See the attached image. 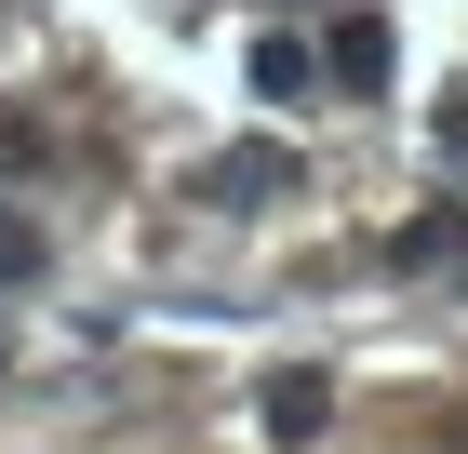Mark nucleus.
Instances as JSON below:
<instances>
[{
    "instance_id": "nucleus-4",
    "label": "nucleus",
    "mask_w": 468,
    "mask_h": 454,
    "mask_svg": "<svg viewBox=\"0 0 468 454\" xmlns=\"http://www.w3.org/2000/svg\"><path fill=\"white\" fill-rule=\"evenodd\" d=\"M254 415H268V441H282V454H308V441H322V415H335V387H322V375H268V387H254Z\"/></svg>"
},
{
    "instance_id": "nucleus-5",
    "label": "nucleus",
    "mask_w": 468,
    "mask_h": 454,
    "mask_svg": "<svg viewBox=\"0 0 468 454\" xmlns=\"http://www.w3.org/2000/svg\"><path fill=\"white\" fill-rule=\"evenodd\" d=\"M308 80H322V54H308V40H282V27L254 40V94H268V107H308Z\"/></svg>"
},
{
    "instance_id": "nucleus-1",
    "label": "nucleus",
    "mask_w": 468,
    "mask_h": 454,
    "mask_svg": "<svg viewBox=\"0 0 468 454\" xmlns=\"http://www.w3.org/2000/svg\"><path fill=\"white\" fill-rule=\"evenodd\" d=\"M388 68H401V27H388V14H375V0H361V14H335V40H322V80H335V94H388Z\"/></svg>"
},
{
    "instance_id": "nucleus-6",
    "label": "nucleus",
    "mask_w": 468,
    "mask_h": 454,
    "mask_svg": "<svg viewBox=\"0 0 468 454\" xmlns=\"http://www.w3.org/2000/svg\"><path fill=\"white\" fill-rule=\"evenodd\" d=\"M40 254H54V241H40V227H27V214H14V201H0V294H14V280H40Z\"/></svg>"
},
{
    "instance_id": "nucleus-2",
    "label": "nucleus",
    "mask_w": 468,
    "mask_h": 454,
    "mask_svg": "<svg viewBox=\"0 0 468 454\" xmlns=\"http://www.w3.org/2000/svg\"><path fill=\"white\" fill-rule=\"evenodd\" d=\"M388 268H401V280H468V201H429V214L388 241Z\"/></svg>"
},
{
    "instance_id": "nucleus-3",
    "label": "nucleus",
    "mask_w": 468,
    "mask_h": 454,
    "mask_svg": "<svg viewBox=\"0 0 468 454\" xmlns=\"http://www.w3.org/2000/svg\"><path fill=\"white\" fill-rule=\"evenodd\" d=\"M282 187H294V161H282V147H215V161H201V201H228V214L282 201Z\"/></svg>"
}]
</instances>
